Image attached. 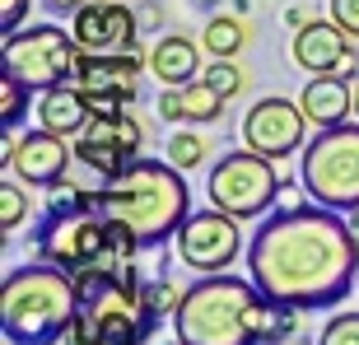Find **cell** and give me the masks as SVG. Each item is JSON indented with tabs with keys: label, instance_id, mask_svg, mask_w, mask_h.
Segmentation results:
<instances>
[{
	"label": "cell",
	"instance_id": "obj_33",
	"mask_svg": "<svg viewBox=\"0 0 359 345\" xmlns=\"http://www.w3.org/2000/svg\"><path fill=\"white\" fill-rule=\"evenodd\" d=\"M173 345H187V341H173Z\"/></svg>",
	"mask_w": 359,
	"mask_h": 345
},
{
	"label": "cell",
	"instance_id": "obj_22",
	"mask_svg": "<svg viewBox=\"0 0 359 345\" xmlns=\"http://www.w3.org/2000/svg\"><path fill=\"white\" fill-rule=\"evenodd\" d=\"M24 107H28V84L19 75H0V121L14 126V121H24Z\"/></svg>",
	"mask_w": 359,
	"mask_h": 345
},
{
	"label": "cell",
	"instance_id": "obj_13",
	"mask_svg": "<svg viewBox=\"0 0 359 345\" xmlns=\"http://www.w3.org/2000/svg\"><path fill=\"white\" fill-rule=\"evenodd\" d=\"M290 56H294V66L308 70V75H341V80H350L359 70V42L336 19L304 24L290 42Z\"/></svg>",
	"mask_w": 359,
	"mask_h": 345
},
{
	"label": "cell",
	"instance_id": "obj_4",
	"mask_svg": "<svg viewBox=\"0 0 359 345\" xmlns=\"http://www.w3.org/2000/svg\"><path fill=\"white\" fill-rule=\"evenodd\" d=\"M80 313L75 276L52 262H33L5 276L0 285V327L10 345H56Z\"/></svg>",
	"mask_w": 359,
	"mask_h": 345
},
{
	"label": "cell",
	"instance_id": "obj_9",
	"mask_svg": "<svg viewBox=\"0 0 359 345\" xmlns=\"http://www.w3.org/2000/svg\"><path fill=\"white\" fill-rule=\"evenodd\" d=\"M243 219H233V215L224 210H191L187 215V224L177 229V257H182V266H191L196 276H219L224 266L238 262L243 252Z\"/></svg>",
	"mask_w": 359,
	"mask_h": 345
},
{
	"label": "cell",
	"instance_id": "obj_26",
	"mask_svg": "<svg viewBox=\"0 0 359 345\" xmlns=\"http://www.w3.org/2000/svg\"><path fill=\"white\" fill-rule=\"evenodd\" d=\"M205 84H210L219 98H238L248 80H243V70L233 66V61H215V66H205Z\"/></svg>",
	"mask_w": 359,
	"mask_h": 345
},
{
	"label": "cell",
	"instance_id": "obj_32",
	"mask_svg": "<svg viewBox=\"0 0 359 345\" xmlns=\"http://www.w3.org/2000/svg\"><path fill=\"white\" fill-rule=\"evenodd\" d=\"M201 5H224V0H201Z\"/></svg>",
	"mask_w": 359,
	"mask_h": 345
},
{
	"label": "cell",
	"instance_id": "obj_17",
	"mask_svg": "<svg viewBox=\"0 0 359 345\" xmlns=\"http://www.w3.org/2000/svg\"><path fill=\"white\" fill-rule=\"evenodd\" d=\"M224 103H229V98H219V93H215L205 80H191V84H182V89H163L154 107H159V117H163V121L210 126V121L224 117Z\"/></svg>",
	"mask_w": 359,
	"mask_h": 345
},
{
	"label": "cell",
	"instance_id": "obj_23",
	"mask_svg": "<svg viewBox=\"0 0 359 345\" xmlns=\"http://www.w3.org/2000/svg\"><path fill=\"white\" fill-rule=\"evenodd\" d=\"M24 215H28V196L19 191V182H14L10 172H5V182H0V229L14 234V229L24 224Z\"/></svg>",
	"mask_w": 359,
	"mask_h": 345
},
{
	"label": "cell",
	"instance_id": "obj_2",
	"mask_svg": "<svg viewBox=\"0 0 359 345\" xmlns=\"http://www.w3.org/2000/svg\"><path fill=\"white\" fill-rule=\"evenodd\" d=\"M173 332L187 345H285L299 332V308L276 304L252 285V276H201L182 294Z\"/></svg>",
	"mask_w": 359,
	"mask_h": 345
},
{
	"label": "cell",
	"instance_id": "obj_24",
	"mask_svg": "<svg viewBox=\"0 0 359 345\" xmlns=\"http://www.w3.org/2000/svg\"><path fill=\"white\" fill-rule=\"evenodd\" d=\"M145 304H149V313H154V318H168V313H177V304H182V294L187 290H177V285H168V280H145Z\"/></svg>",
	"mask_w": 359,
	"mask_h": 345
},
{
	"label": "cell",
	"instance_id": "obj_29",
	"mask_svg": "<svg viewBox=\"0 0 359 345\" xmlns=\"http://www.w3.org/2000/svg\"><path fill=\"white\" fill-rule=\"evenodd\" d=\"M313 19H318V14H308V10H299V5H294V10H285V24H290L294 33H299V28H304V24H313Z\"/></svg>",
	"mask_w": 359,
	"mask_h": 345
},
{
	"label": "cell",
	"instance_id": "obj_3",
	"mask_svg": "<svg viewBox=\"0 0 359 345\" xmlns=\"http://www.w3.org/2000/svg\"><path fill=\"white\" fill-rule=\"evenodd\" d=\"M98 215L126 229L140 248H163L187 224L191 191H187L182 168H173L168 159H135L126 172L103 182Z\"/></svg>",
	"mask_w": 359,
	"mask_h": 345
},
{
	"label": "cell",
	"instance_id": "obj_12",
	"mask_svg": "<svg viewBox=\"0 0 359 345\" xmlns=\"http://www.w3.org/2000/svg\"><path fill=\"white\" fill-rule=\"evenodd\" d=\"M70 33L80 42V52L89 56H112V52H135L140 42V14L126 0H84L80 10L70 14Z\"/></svg>",
	"mask_w": 359,
	"mask_h": 345
},
{
	"label": "cell",
	"instance_id": "obj_5",
	"mask_svg": "<svg viewBox=\"0 0 359 345\" xmlns=\"http://www.w3.org/2000/svg\"><path fill=\"white\" fill-rule=\"evenodd\" d=\"M140 252V243L117 229L112 219H103L98 210L89 215H42L38 229V257L42 262L61 266L70 276L80 271H121L131 266V257Z\"/></svg>",
	"mask_w": 359,
	"mask_h": 345
},
{
	"label": "cell",
	"instance_id": "obj_6",
	"mask_svg": "<svg viewBox=\"0 0 359 345\" xmlns=\"http://www.w3.org/2000/svg\"><path fill=\"white\" fill-rule=\"evenodd\" d=\"M308 196L327 205V210L350 215L359 205V121L355 126H332L318 131L304 145V163H299Z\"/></svg>",
	"mask_w": 359,
	"mask_h": 345
},
{
	"label": "cell",
	"instance_id": "obj_16",
	"mask_svg": "<svg viewBox=\"0 0 359 345\" xmlns=\"http://www.w3.org/2000/svg\"><path fill=\"white\" fill-rule=\"evenodd\" d=\"M299 107L313 131H332V126H346L350 112H355V84L341 80V75H313L299 93Z\"/></svg>",
	"mask_w": 359,
	"mask_h": 345
},
{
	"label": "cell",
	"instance_id": "obj_25",
	"mask_svg": "<svg viewBox=\"0 0 359 345\" xmlns=\"http://www.w3.org/2000/svg\"><path fill=\"white\" fill-rule=\"evenodd\" d=\"M318 345H359V313H332L318 332Z\"/></svg>",
	"mask_w": 359,
	"mask_h": 345
},
{
	"label": "cell",
	"instance_id": "obj_18",
	"mask_svg": "<svg viewBox=\"0 0 359 345\" xmlns=\"http://www.w3.org/2000/svg\"><path fill=\"white\" fill-rule=\"evenodd\" d=\"M93 107H89V93L80 89V84H56V89H42L38 98V126H47V131L56 135H80L84 126H89Z\"/></svg>",
	"mask_w": 359,
	"mask_h": 345
},
{
	"label": "cell",
	"instance_id": "obj_31",
	"mask_svg": "<svg viewBox=\"0 0 359 345\" xmlns=\"http://www.w3.org/2000/svg\"><path fill=\"white\" fill-rule=\"evenodd\" d=\"M355 117H359V80H355Z\"/></svg>",
	"mask_w": 359,
	"mask_h": 345
},
{
	"label": "cell",
	"instance_id": "obj_28",
	"mask_svg": "<svg viewBox=\"0 0 359 345\" xmlns=\"http://www.w3.org/2000/svg\"><path fill=\"white\" fill-rule=\"evenodd\" d=\"M28 10H33V0H0V28L14 33V28L28 19Z\"/></svg>",
	"mask_w": 359,
	"mask_h": 345
},
{
	"label": "cell",
	"instance_id": "obj_1",
	"mask_svg": "<svg viewBox=\"0 0 359 345\" xmlns=\"http://www.w3.org/2000/svg\"><path fill=\"white\" fill-rule=\"evenodd\" d=\"M248 276L266 299L299 313L336 308L359 280V243L350 219L327 205H280L248 243Z\"/></svg>",
	"mask_w": 359,
	"mask_h": 345
},
{
	"label": "cell",
	"instance_id": "obj_7",
	"mask_svg": "<svg viewBox=\"0 0 359 345\" xmlns=\"http://www.w3.org/2000/svg\"><path fill=\"white\" fill-rule=\"evenodd\" d=\"M280 191H285V172H276V159H262L248 145L238 154H224L205 177V201L233 219H266Z\"/></svg>",
	"mask_w": 359,
	"mask_h": 345
},
{
	"label": "cell",
	"instance_id": "obj_19",
	"mask_svg": "<svg viewBox=\"0 0 359 345\" xmlns=\"http://www.w3.org/2000/svg\"><path fill=\"white\" fill-rule=\"evenodd\" d=\"M149 70L154 80H163V89H182L201 75V42H191L187 33H163L149 52Z\"/></svg>",
	"mask_w": 359,
	"mask_h": 345
},
{
	"label": "cell",
	"instance_id": "obj_27",
	"mask_svg": "<svg viewBox=\"0 0 359 345\" xmlns=\"http://www.w3.org/2000/svg\"><path fill=\"white\" fill-rule=\"evenodd\" d=\"M327 5H332V19H336V24H341L350 38L359 42V0H327Z\"/></svg>",
	"mask_w": 359,
	"mask_h": 345
},
{
	"label": "cell",
	"instance_id": "obj_11",
	"mask_svg": "<svg viewBox=\"0 0 359 345\" xmlns=\"http://www.w3.org/2000/svg\"><path fill=\"white\" fill-rule=\"evenodd\" d=\"M243 145L257 149L262 159H290V154H299V149L308 145V117L304 107L290 103V98H280V93H271V98H257L252 107H248V117H243Z\"/></svg>",
	"mask_w": 359,
	"mask_h": 345
},
{
	"label": "cell",
	"instance_id": "obj_34",
	"mask_svg": "<svg viewBox=\"0 0 359 345\" xmlns=\"http://www.w3.org/2000/svg\"><path fill=\"white\" fill-rule=\"evenodd\" d=\"M355 290H359V280H355Z\"/></svg>",
	"mask_w": 359,
	"mask_h": 345
},
{
	"label": "cell",
	"instance_id": "obj_15",
	"mask_svg": "<svg viewBox=\"0 0 359 345\" xmlns=\"http://www.w3.org/2000/svg\"><path fill=\"white\" fill-rule=\"evenodd\" d=\"M70 159H75V149H66V135L38 126V131L19 135V154H14L10 172H19L24 187H56V182H66Z\"/></svg>",
	"mask_w": 359,
	"mask_h": 345
},
{
	"label": "cell",
	"instance_id": "obj_20",
	"mask_svg": "<svg viewBox=\"0 0 359 345\" xmlns=\"http://www.w3.org/2000/svg\"><path fill=\"white\" fill-rule=\"evenodd\" d=\"M201 42H205V52H210L215 61H233V56L252 42V28H248V19H238V14H210Z\"/></svg>",
	"mask_w": 359,
	"mask_h": 345
},
{
	"label": "cell",
	"instance_id": "obj_30",
	"mask_svg": "<svg viewBox=\"0 0 359 345\" xmlns=\"http://www.w3.org/2000/svg\"><path fill=\"white\" fill-rule=\"evenodd\" d=\"M346 219H350V234H355V243H359V205H355V210L346 215Z\"/></svg>",
	"mask_w": 359,
	"mask_h": 345
},
{
	"label": "cell",
	"instance_id": "obj_8",
	"mask_svg": "<svg viewBox=\"0 0 359 345\" xmlns=\"http://www.w3.org/2000/svg\"><path fill=\"white\" fill-rule=\"evenodd\" d=\"M5 70L19 75L28 89H56V84L75 80V61H80V42L75 33L56 24H33V28H14L0 42Z\"/></svg>",
	"mask_w": 359,
	"mask_h": 345
},
{
	"label": "cell",
	"instance_id": "obj_14",
	"mask_svg": "<svg viewBox=\"0 0 359 345\" xmlns=\"http://www.w3.org/2000/svg\"><path fill=\"white\" fill-rule=\"evenodd\" d=\"M149 66V56L135 47V52H112V56H89L80 52L75 61V84H80L89 98H117V103H135L140 93V70Z\"/></svg>",
	"mask_w": 359,
	"mask_h": 345
},
{
	"label": "cell",
	"instance_id": "obj_21",
	"mask_svg": "<svg viewBox=\"0 0 359 345\" xmlns=\"http://www.w3.org/2000/svg\"><path fill=\"white\" fill-rule=\"evenodd\" d=\"M205 140H201L196 131H177V135H168V149H163V159L173 163V168H182V172H191V168H201L205 163Z\"/></svg>",
	"mask_w": 359,
	"mask_h": 345
},
{
	"label": "cell",
	"instance_id": "obj_10",
	"mask_svg": "<svg viewBox=\"0 0 359 345\" xmlns=\"http://www.w3.org/2000/svg\"><path fill=\"white\" fill-rule=\"evenodd\" d=\"M140 145H145V131H140V121L121 107V112L89 117V126L75 135V159L107 182V177H117V172L131 168L135 154H140Z\"/></svg>",
	"mask_w": 359,
	"mask_h": 345
}]
</instances>
